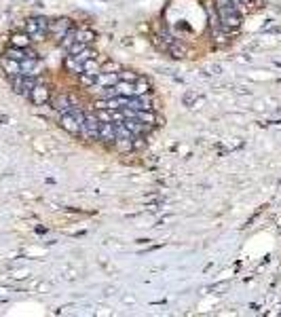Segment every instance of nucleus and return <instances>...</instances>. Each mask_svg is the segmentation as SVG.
<instances>
[{
	"mask_svg": "<svg viewBox=\"0 0 281 317\" xmlns=\"http://www.w3.org/2000/svg\"><path fill=\"white\" fill-rule=\"evenodd\" d=\"M30 42H32V38L26 34V32H24V34H13V36H11V45H13V47L26 49V47H30Z\"/></svg>",
	"mask_w": 281,
	"mask_h": 317,
	"instance_id": "obj_16",
	"label": "nucleus"
},
{
	"mask_svg": "<svg viewBox=\"0 0 281 317\" xmlns=\"http://www.w3.org/2000/svg\"><path fill=\"white\" fill-rule=\"evenodd\" d=\"M144 146H146L144 136H135V138H133V150H142Z\"/></svg>",
	"mask_w": 281,
	"mask_h": 317,
	"instance_id": "obj_21",
	"label": "nucleus"
},
{
	"mask_svg": "<svg viewBox=\"0 0 281 317\" xmlns=\"http://www.w3.org/2000/svg\"><path fill=\"white\" fill-rule=\"evenodd\" d=\"M100 140L104 142V144H114V140H116V123L102 121V125H100Z\"/></svg>",
	"mask_w": 281,
	"mask_h": 317,
	"instance_id": "obj_8",
	"label": "nucleus"
},
{
	"mask_svg": "<svg viewBox=\"0 0 281 317\" xmlns=\"http://www.w3.org/2000/svg\"><path fill=\"white\" fill-rule=\"evenodd\" d=\"M30 102L34 104V106H45L49 100H51V89H49V85L47 83H36L34 85V89L30 91Z\"/></svg>",
	"mask_w": 281,
	"mask_h": 317,
	"instance_id": "obj_6",
	"label": "nucleus"
},
{
	"mask_svg": "<svg viewBox=\"0 0 281 317\" xmlns=\"http://www.w3.org/2000/svg\"><path fill=\"white\" fill-rule=\"evenodd\" d=\"M114 83H118V72H100L95 76V85L93 87H110V85H114Z\"/></svg>",
	"mask_w": 281,
	"mask_h": 317,
	"instance_id": "obj_10",
	"label": "nucleus"
},
{
	"mask_svg": "<svg viewBox=\"0 0 281 317\" xmlns=\"http://www.w3.org/2000/svg\"><path fill=\"white\" fill-rule=\"evenodd\" d=\"M53 110H57V112H68L70 108H72V102H70V93H59L53 97Z\"/></svg>",
	"mask_w": 281,
	"mask_h": 317,
	"instance_id": "obj_9",
	"label": "nucleus"
},
{
	"mask_svg": "<svg viewBox=\"0 0 281 317\" xmlns=\"http://www.w3.org/2000/svg\"><path fill=\"white\" fill-rule=\"evenodd\" d=\"M9 83H11V87H13V91H15V93H19V95L28 97V95H30V91L34 89V85L38 83V79H36V76L17 74V76H11V79H9Z\"/></svg>",
	"mask_w": 281,
	"mask_h": 317,
	"instance_id": "obj_3",
	"label": "nucleus"
},
{
	"mask_svg": "<svg viewBox=\"0 0 281 317\" xmlns=\"http://www.w3.org/2000/svg\"><path fill=\"white\" fill-rule=\"evenodd\" d=\"M49 21L47 17H30L26 21V34L32 40H42V36L49 34Z\"/></svg>",
	"mask_w": 281,
	"mask_h": 317,
	"instance_id": "obj_2",
	"label": "nucleus"
},
{
	"mask_svg": "<svg viewBox=\"0 0 281 317\" xmlns=\"http://www.w3.org/2000/svg\"><path fill=\"white\" fill-rule=\"evenodd\" d=\"M83 72L93 74V76H97V74L102 72V64L97 61V55H95V57H89L87 61H83Z\"/></svg>",
	"mask_w": 281,
	"mask_h": 317,
	"instance_id": "obj_12",
	"label": "nucleus"
},
{
	"mask_svg": "<svg viewBox=\"0 0 281 317\" xmlns=\"http://www.w3.org/2000/svg\"><path fill=\"white\" fill-rule=\"evenodd\" d=\"M133 118H139V121L146 123V125H157V121H159V116L153 110H135Z\"/></svg>",
	"mask_w": 281,
	"mask_h": 317,
	"instance_id": "obj_15",
	"label": "nucleus"
},
{
	"mask_svg": "<svg viewBox=\"0 0 281 317\" xmlns=\"http://www.w3.org/2000/svg\"><path fill=\"white\" fill-rule=\"evenodd\" d=\"M167 51L174 53V57H186V49L182 45H178V42H171V45L167 47Z\"/></svg>",
	"mask_w": 281,
	"mask_h": 317,
	"instance_id": "obj_19",
	"label": "nucleus"
},
{
	"mask_svg": "<svg viewBox=\"0 0 281 317\" xmlns=\"http://www.w3.org/2000/svg\"><path fill=\"white\" fill-rule=\"evenodd\" d=\"M100 125L102 121L97 118V114H85V121L81 125V134L85 140H100Z\"/></svg>",
	"mask_w": 281,
	"mask_h": 317,
	"instance_id": "obj_4",
	"label": "nucleus"
},
{
	"mask_svg": "<svg viewBox=\"0 0 281 317\" xmlns=\"http://www.w3.org/2000/svg\"><path fill=\"white\" fill-rule=\"evenodd\" d=\"M74 34H77V40L85 42V45H91V42L95 40V32L89 30V28H79V30H74Z\"/></svg>",
	"mask_w": 281,
	"mask_h": 317,
	"instance_id": "obj_13",
	"label": "nucleus"
},
{
	"mask_svg": "<svg viewBox=\"0 0 281 317\" xmlns=\"http://www.w3.org/2000/svg\"><path fill=\"white\" fill-rule=\"evenodd\" d=\"M79 79H81V85H83V87H93V85H95V76H93V74L83 72V74H79Z\"/></svg>",
	"mask_w": 281,
	"mask_h": 317,
	"instance_id": "obj_20",
	"label": "nucleus"
},
{
	"mask_svg": "<svg viewBox=\"0 0 281 317\" xmlns=\"http://www.w3.org/2000/svg\"><path fill=\"white\" fill-rule=\"evenodd\" d=\"M63 66H66V70H68L70 74H74V76L83 74V64H81L77 57H74V55H68L66 61H63Z\"/></svg>",
	"mask_w": 281,
	"mask_h": 317,
	"instance_id": "obj_14",
	"label": "nucleus"
},
{
	"mask_svg": "<svg viewBox=\"0 0 281 317\" xmlns=\"http://www.w3.org/2000/svg\"><path fill=\"white\" fill-rule=\"evenodd\" d=\"M74 42H77V34H74V28H72V30L68 32V34H66V36H63V38L57 42V45H59L61 49H66V51H68V49L74 45Z\"/></svg>",
	"mask_w": 281,
	"mask_h": 317,
	"instance_id": "obj_17",
	"label": "nucleus"
},
{
	"mask_svg": "<svg viewBox=\"0 0 281 317\" xmlns=\"http://www.w3.org/2000/svg\"><path fill=\"white\" fill-rule=\"evenodd\" d=\"M70 30H72V19H68V17H59V19L49 21V34L55 38L57 42L66 36Z\"/></svg>",
	"mask_w": 281,
	"mask_h": 317,
	"instance_id": "obj_5",
	"label": "nucleus"
},
{
	"mask_svg": "<svg viewBox=\"0 0 281 317\" xmlns=\"http://www.w3.org/2000/svg\"><path fill=\"white\" fill-rule=\"evenodd\" d=\"M59 127H61L63 131H68V134H72V136L81 134V121H77V116H74L70 110H68V112H61V116H59Z\"/></svg>",
	"mask_w": 281,
	"mask_h": 317,
	"instance_id": "obj_7",
	"label": "nucleus"
},
{
	"mask_svg": "<svg viewBox=\"0 0 281 317\" xmlns=\"http://www.w3.org/2000/svg\"><path fill=\"white\" fill-rule=\"evenodd\" d=\"M3 70H5V74L9 76H17V74H21V61H17V59H11V57H3Z\"/></svg>",
	"mask_w": 281,
	"mask_h": 317,
	"instance_id": "obj_11",
	"label": "nucleus"
},
{
	"mask_svg": "<svg viewBox=\"0 0 281 317\" xmlns=\"http://www.w3.org/2000/svg\"><path fill=\"white\" fill-rule=\"evenodd\" d=\"M118 70H121V66H118L116 61H108L102 68V72H118Z\"/></svg>",
	"mask_w": 281,
	"mask_h": 317,
	"instance_id": "obj_22",
	"label": "nucleus"
},
{
	"mask_svg": "<svg viewBox=\"0 0 281 317\" xmlns=\"http://www.w3.org/2000/svg\"><path fill=\"white\" fill-rule=\"evenodd\" d=\"M218 19L226 32H237L241 28V13L237 11L235 0H218Z\"/></svg>",
	"mask_w": 281,
	"mask_h": 317,
	"instance_id": "obj_1",
	"label": "nucleus"
},
{
	"mask_svg": "<svg viewBox=\"0 0 281 317\" xmlns=\"http://www.w3.org/2000/svg\"><path fill=\"white\" fill-rule=\"evenodd\" d=\"M139 79V74L133 72V70H118V81H129V83H135Z\"/></svg>",
	"mask_w": 281,
	"mask_h": 317,
	"instance_id": "obj_18",
	"label": "nucleus"
}]
</instances>
